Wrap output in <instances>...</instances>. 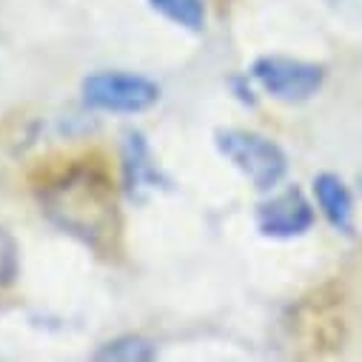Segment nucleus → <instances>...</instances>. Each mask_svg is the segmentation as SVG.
I'll return each instance as SVG.
<instances>
[{"label": "nucleus", "mask_w": 362, "mask_h": 362, "mask_svg": "<svg viewBox=\"0 0 362 362\" xmlns=\"http://www.w3.org/2000/svg\"><path fill=\"white\" fill-rule=\"evenodd\" d=\"M40 211L69 237L80 240L98 257H117L123 220L115 180L100 157H74L35 183Z\"/></svg>", "instance_id": "1"}, {"label": "nucleus", "mask_w": 362, "mask_h": 362, "mask_svg": "<svg viewBox=\"0 0 362 362\" xmlns=\"http://www.w3.org/2000/svg\"><path fill=\"white\" fill-rule=\"evenodd\" d=\"M214 146L257 192L277 189L288 171L286 151L265 134L248 129H220L214 132Z\"/></svg>", "instance_id": "2"}, {"label": "nucleus", "mask_w": 362, "mask_h": 362, "mask_svg": "<svg viewBox=\"0 0 362 362\" xmlns=\"http://www.w3.org/2000/svg\"><path fill=\"white\" fill-rule=\"evenodd\" d=\"M80 92L88 109L106 115H143L160 100V86L132 71H95Z\"/></svg>", "instance_id": "3"}, {"label": "nucleus", "mask_w": 362, "mask_h": 362, "mask_svg": "<svg viewBox=\"0 0 362 362\" xmlns=\"http://www.w3.org/2000/svg\"><path fill=\"white\" fill-rule=\"evenodd\" d=\"M248 74L280 103H305L325 83V69L320 63L297 60V57H280V54L257 57L251 63Z\"/></svg>", "instance_id": "4"}, {"label": "nucleus", "mask_w": 362, "mask_h": 362, "mask_svg": "<svg viewBox=\"0 0 362 362\" xmlns=\"http://www.w3.org/2000/svg\"><path fill=\"white\" fill-rule=\"evenodd\" d=\"M257 228L262 237L271 240H294L311 231L314 226V206L303 194V189L288 186L286 192H277L265 203L257 206Z\"/></svg>", "instance_id": "5"}, {"label": "nucleus", "mask_w": 362, "mask_h": 362, "mask_svg": "<svg viewBox=\"0 0 362 362\" xmlns=\"http://www.w3.org/2000/svg\"><path fill=\"white\" fill-rule=\"evenodd\" d=\"M123 183L132 200H143L160 186V168L140 132H129L123 140Z\"/></svg>", "instance_id": "6"}, {"label": "nucleus", "mask_w": 362, "mask_h": 362, "mask_svg": "<svg viewBox=\"0 0 362 362\" xmlns=\"http://www.w3.org/2000/svg\"><path fill=\"white\" fill-rule=\"evenodd\" d=\"M314 197L325 220L339 231V234H354V197L342 177L322 171L314 177Z\"/></svg>", "instance_id": "7"}, {"label": "nucleus", "mask_w": 362, "mask_h": 362, "mask_svg": "<svg viewBox=\"0 0 362 362\" xmlns=\"http://www.w3.org/2000/svg\"><path fill=\"white\" fill-rule=\"evenodd\" d=\"M154 356H157V345L140 334L115 337L92 354V359H103V362H148Z\"/></svg>", "instance_id": "8"}, {"label": "nucleus", "mask_w": 362, "mask_h": 362, "mask_svg": "<svg viewBox=\"0 0 362 362\" xmlns=\"http://www.w3.org/2000/svg\"><path fill=\"white\" fill-rule=\"evenodd\" d=\"M151 9L160 12L180 29L200 32L206 26V4L203 0H148Z\"/></svg>", "instance_id": "9"}, {"label": "nucleus", "mask_w": 362, "mask_h": 362, "mask_svg": "<svg viewBox=\"0 0 362 362\" xmlns=\"http://www.w3.org/2000/svg\"><path fill=\"white\" fill-rule=\"evenodd\" d=\"M21 274V248L15 237L0 226V288H9Z\"/></svg>", "instance_id": "10"}, {"label": "nucleus", "mask_w": 362, "mask_h": 362, "mask_svg": "<svg viewBox=\"0 0 362 362\" xmlns=\"http://www.w3.org/2000/svg\"><path fill=\"white\" fill-rule=\"evenodd\" d=\"M245 80H248V77H234V80H231V88L237 92V100H240V103H245V106H254V103H257V98H254V92H251V88L245 86Z\"/></svg>", "instance_id": "11"}, {"label": "nucleus", "mask_w": 362, "mask_h": 362, "mask_svg": "<svg viewBox=\"0 0 362 362\" xmlns=\"http://www.w3.org/2000/svg\"><path fill=\"white\" fill-rule=\"evenodd\" d=\"M359 186H362V177H359Z\"/></svg>", "instance_id": "12"}]
</instances>
